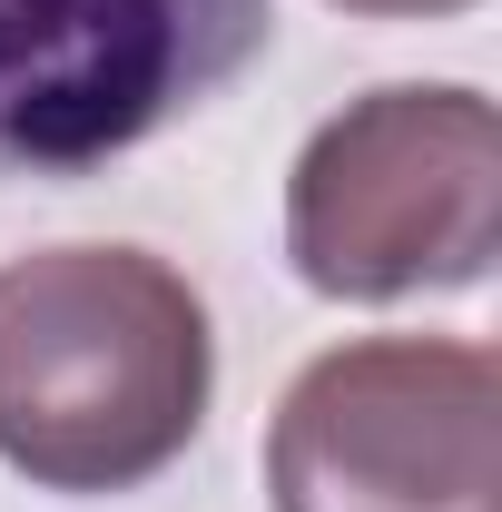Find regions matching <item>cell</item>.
I'll list each match as a JSON object with an SVG mask.
<instances>
[{
    "label": "cell",
    "mask_w": 502,
    "mask_h": 512,
    "mask_svg": "<svg viewBox=\"0 0 502 512\" xmlns=\"http://www.w3.org/2000/svg\"><path fill=\"white\" fill-rule=\"evenodd\" d=\"M207 306L148 247L0 266V463L40 493H138L207 424Z\"/></svg>",
    "instance_id": "1"
},
{
    "label": "cell",
    "mask_w": 502,
    "mask_h": 512,
    "mask_svg": "<svg viewBox=\"0 0 502 512\" xmlns=\"http://www.w3.org/2000/svg\"><path fill=\"white\" fill-rule=\"evenodd\" d=\"M502 247V119L483 89H375L306 138L286 256L315 296L394 306L483 286Z\"/></svg>",
    "instance_id": "2"
},
{
    "label": "cell",
    "mask_w": 502,
    "mask_h": 512,
    "mask_svg": "<svg viewBox=\"0 0 502 512\" xmlns=\"http://www.w3.org/2000/svg\"><path fill=\"white\" fill-rule=\"evenodd\" d=\"M276 512H502V375L453 335L315 355L266 424Z\"/></svg>",
    "instance_id": "3"
},
{
    "label": "cell",
    "mask_w": 502,
    "mask_h": 512,
    "mask_svg": "<svg viewBox=\"0 0 502 512\" xmlns=\"http://www.w3.org/2000/svg\"><path fill=\"white\" fill-rule=\"evenodd\" d=\"M276 0H0V178H79L207 109Z\"/></svg>",
    "instance_id": "4"
},
{
    "label": "cell",
    "mask_w": 502,
    "mask_h": 512,
    "mask_svg": "<svg viewBox=\"0 0 502 512\" xmlns=\"http://www.w3.org/2000/svg\"><path fill=\"white\" fill-rule=\"evenodd\" d=\"M335 10H375V20H443V10H473V0H335Z\"/></svg>",
    "instance_id": "5"
}]
</instances>
